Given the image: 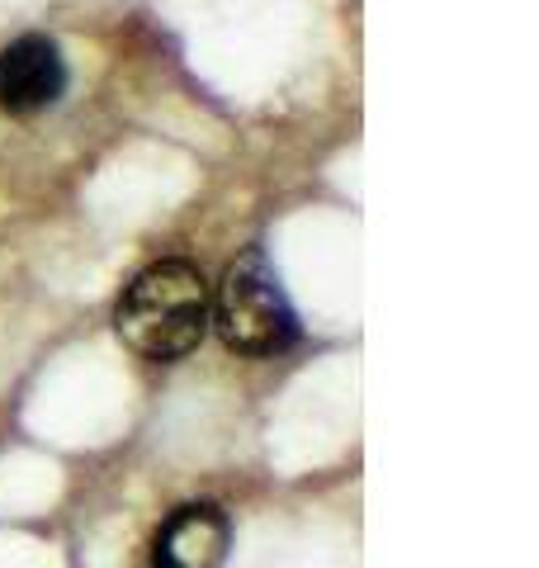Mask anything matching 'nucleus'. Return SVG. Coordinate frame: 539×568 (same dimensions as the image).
<instances>
[{"label":"nucleus","instance_id":"obj_3","mask_svg":"<svg viewBox=\"0 0 539 568\" xmlns=\"http://www.w3.org/2000/svg\"><path fill=\"white\" fill-rule=\"evenodd\" d=\"M67 91V62L58 43L39 39H14L0 52V110L10 114H39L48 104H58Z\"/></svg>","mask_w":539,"mask_h":568},{"label":"nucleus","instance_id":"obj_4","mask_svg":"<svg viewBox=\"0 0 539 568\" xmlns=\"http://www.w3.org/2000/svg\"><path fill=\"white\" fill-rule=\"evenodd\" d=\"M232 526L213 503H190L161 526L152 564L156 568H218L227 555Z\"/></svg>","mask_w":539,"mask_h":568},{"label":"nucleus","instance_id":"obj_1","mask_svg":"<svg viewBox=\"0 0 539 568\" xmlns=\"http://www.w3.org/2000/svg\"><path fill=\"white\" fill-rule=\"evenodd\" d=\"M209 284L200 265L190 261H156L148 265L119 298L114 327L138 355L148 361H175L200 346L209 327Z\"/></svg>","mask_w":539,"mask_h":568},{"label":"nucleus","instance_id":"obj_2","mask_svg":"<svg viewBox=\"0 0 539 568\" xmlns=\"http://www.w3.org/2000/svg\"><path fill=\"white\" fill-rule=\"evenodd\" d=\"M209 313L223 346L242 355H279L298 342V313L284 298L279 280L261 252H251L242 265H232L218 290V304Z\"/></svg>","mask_w":539,"mask_h":568}]
</instances>
